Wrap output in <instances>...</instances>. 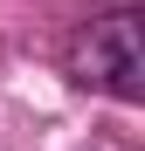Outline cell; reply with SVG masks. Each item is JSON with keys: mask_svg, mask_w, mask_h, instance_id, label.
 <instances>
[{"mask_svg": "<svg viewBox=\"0 0 145 151\" xmlns=\"http://www.w3.org/2000/svg\"><path fill=\"white\" fill-rule=\"evenodd\" d=\"M69 76L117 103H145V14L138 7L90 14L69 41Z\"/></svg>", "mask_w": 145, "mask_h": 151, "instance_id": "cell-1", "label": "cell"}]
</instances>
